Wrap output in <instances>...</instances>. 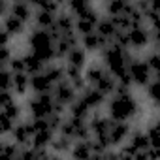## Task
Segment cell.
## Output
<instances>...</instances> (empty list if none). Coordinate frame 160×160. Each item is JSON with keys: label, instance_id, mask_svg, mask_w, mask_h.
<instances>
[{"label": "cell", "instance_id": "cell-44", "mask_svg": "<svg viewBox=\"0 0 160 160\" xmlns=\"http://www.w3.org/2000/svg\"><path fill=\"white\" fill-rule=\"evenodd\" d=\"M158 49H160V47H158Z\"/></svg>", "mask_w": 160, "mask_h": 160}, {"label": "cell", "instance_id": "cell-41", "mask_svg": "<svg viewBox=\"0 0 160 160\" xmlns=\"http://www.w3.org/2000/svg\"><path fill=\"white\" fill-rule=\"evenodd\" d=\"M151 10L160 13V0H151Z\"/></svg>", "mask_w": 160, "mask_h": 160}, {"label": "cell", "instance_id": "cell-12", "mask_svg": "<svg viewBox=\"0 0 160 160\" xmlns=\"http://www.w3.org/2000/svg\"><path fill=\"white\" fill-rule=\"evenodd\" d=\"M128 36H130V47H134V49H141V47L149 45V42H151V32L143 25L132 27L128 30Z\"/></svg>", "mask_w": 160, "mask_h": 160}, {"label": "cell", "instance_id": "cell-16", "mask_svg": "<svg viewBox=\"0 0 160 160\" xmlns=\"http://www.w3.org/2000/svg\"><path fill=\"white\" fill-rule=\"evenodd\" d=\"M70 156L73 158H92V139H75Z\"/></svg>", "mask_w": 160, "mask_h": 160}, {"label": "cell", "instance_id": "cell-26", "mask_svg": "<svg viewBox=\"0 0 160 160\" xmlns=\"http://www.w3.org/2000/svg\"><path fill=\"white\" fill-rule=\"evenodd\" d=\"M47 75H49V79L57 85V83H60V81H64L66 79V66H62V64H55V62H49L47 66H45V70H43Z\"/></svg>", "mask_w": 160, "mask_h": 160}, {"label": "cell", "instance_id": "cell-13", "mask_svg": "<svg viewBox=\"0 0 160 160\" xmlns=\"http://www.w3.org/2000/svg\"><path fill=\"white\" fill-rule=\"evenodd\" d=\"M111 40H106V38H102L96 30L94 32H89V34H83L81 36V45L87 49V51H91V53H94V51H102L108 43H109Z\"/></svg>", "mask_w": 160, "mask_h": 160}, {"label": "cell", "instance_id": "cell-23", "mask_svg": "<svg viewBox=\"0 0 160 160\" xmlns=\"http://www.w3.org/2000/svg\"><path fill=\"white\" fill-rule=\"evenodd\" d=\"M4 30H8L13 38L15 36H21L25 30H27V23H23L21 19H17L15 15H6L4 17Z\"/></svg>", "mask_w": 160, "mask_h": 160}, {"label": "cell", "instance_id": "cell-31", "mask_svg": "<svg viewBox=\"0 0 160 160\" xmlns=\"http://www.w3.org/2000/svg\"><path fill=\"white\" fill-rule=\"evenodd\" d=\"M96 25L98 23H94V21H91V19H85V17H77V21H75V30L79 32V34H89V32H94L96 30Z\"/></svg>", "mask_w": 160, "mask_h": 160}, {"label": "cell", "instance_id": "cell-21", "mask_svg": "<svg viewBox=\"0 0 160 160\" xmlns=\"http://www.w3.org/2000/svg\"><path fill=\"white\" fill-rule=\"evenodd\" d=\"M73 143H75V139H72V138H68L64 134H58V136H55V139H53V143H51L49 149L53 152H57V154H66V152L72 151Z\"/></svg>", "mask_w": 160, "mask_h": 160}, {"label": "cell", "instance_id": "cell-5", "mask_svg": "<svg viewBox=\"0 0 160 160\" xmlns=\"http://www.w3.org/2000/svg\"><path fill=\"white\" fill-rule=\"evenodd\" d=\"M77 94H79V92L73 89V85L68 81V79L57 83L55 89H53V98H55L58 104H64L66 108H70V106L77 100Z\"/></svg>", "mask_w": 160, "mask_h": 160}, {"label": "cell", "instance_id": "cell-28", "mask_svg": "<svg viewBox=\"0 0 160 160\" xmlns=\"http://www.w3.org/2000/svg\"><path fill=\"white\" fill-rule=\"evenodd\" d=\"M92 6V0H66V8L77 17Z\"/></svg>", "mask_w": 160, "mask_h": 160}, {"label": "cell", "instance_id": "cell-43", "mask_svg": "<svg viewBox=\"0 0 160 160\" xmlns=\"http://www.w3.org/2000/svg\"><path fill=\"white\" fill-rule=\"evenodd\" d=\"M13 2H28V0H13Z\"/></svg>", "mask_w": 160, "mask_h": 160}, {"label": "cell", "instance_id": "cell-36", "mask_svg": "<svg viewBox=\"0 0 160 160\" xmlns=\"http://www.w3.org/2000/svg\"><path fill=\"white\" fill-rule=\"evenodd\" d=\"M145 132H147V136H149V143H151V147H152V149H160V130L156 128V124L149 126Z\"/></svg>", "mask_w": 160, "mask_h": 160}, {"label": "cell", "instance_id": "cell-18", "mask_svg": "<svg viewBox=\"0 0 160 160\" xmlns=\"http://www.w3.org/2000/svg\"><path fill=\"white\" fill-rule=\"evenodd\" d=\"M57 132L51 130V128H43V130H38L34 132V138H32V145L38 147V149H49L53 139H55Z\"/></svg>", "mask_w": 160, "mask_h": 160}, {"label": "cell", "instance_id": "cell-10", "mask_svg": "<svg viewBox=\"0 0 160 160\" xmlns=\"http://www.w3.org/2000/svg\"><path fill=\"white\" fill-rule=\"evenodd\" d=\"M106 72H108V66L104 64V60H98V62H91L87 66V70H83V75L91 87H96V83L104 77Z\"/></svg>", "mask_w": 160, "mask_h": 160}, {"label": "cell", "instance_id": "cell-9", "mask_svg": "<svg viewBox=\"0 0 160 160\" xmlns=\"http://www.w3.org/2000/svg\"><path fill=\"white\" fill-rule=\"evenodd\" d=\"M30 89L34 94H42V92H53L55 89V83L49 79V75L45 72H40V73H34L30 75Z\"/></svg>", "mask_w": 160, "mask_h": 160}, {"label": "cell", "instance_id": "cell-4", "mask_svg": "<svg viewBox=\"0 0 160 160\" xmlns=\"http://www.w3.org/2000/svg\"><path fill=\"white\" fill-rule=\"evenodd\" d=\"M128 72H130V77H132V83L136 87H147L151 83V73L152 70L149 68V64L145 60H138L134 58L128 66Z\"/></svg>", "mask_w": 160, "mask_h": 160}, {"label": "cell", "instance_id": "cell-1", "mask_svg": "<svg viewBox=\"0 0 160 160\" xmlns=\"http://www.w3.org/2000/svg\"><path fill=\"white\" fill-rule=\"evenodd\" d=\"M108 115L113 121H132L139 119L143 115L139 100L130 94H113V98L108 100Z\"/></svg>", "mask_w": 160, "mask_h": 160}, {"label": "cell", "instance_id": "cell-3", "mask_svg": "<svg viewBox=\"0 0 160 160\" xmlns=\"http://www.w3.org/2000/svg\"><path fill=\"white\" fill-rule=\"evenodd\" d=\"M28 113L32 119H47L51 113H55V98L53 92H42V94H34L28 102H27Z\"/></svg>", "mask_w": 160, "mask_h": 160}, {"label": "cell", "instance_id": "cell-29", "mask_svg": "<svg viewBox=\"0 0 160 160\" xmlns=\"http://www.w3.org/2000/svg\"><path fill=\"white\" fill-rule=\"evenodd\" d=\"M21 147H23V145H19V143H15V141H2V143H0V154L10 156V158H19Z\"/></svg>", "mask_w": 160, "mask_h": 160}, {"label": "cell", "instance_id": "cell-32", "mask_svg": "<svg viewBox=\"0 0 160 160\" xmlns=\"http://www.w3.org/2000/svg\"><path fill=\"white\" fill-rule=\"evenodd\" d=\"M145 89H147V96H149V100L160 109V83H158V81H152V83H149Z\"/></svg>", "mask_w": 160, "mask_h": 160}, {"label": "cell", "instance_id": "cell-30", "mask_svg": "<svg viewBox=\"0 0 160 160\" xmlns=\"http://www.w3.org/2000/svg\"><path fill=\"white\" fill-rule=\"evenodd\" d=\"M130 4V0H108V13L109 17L113 15H121V13H126V8Z\"/></svg>", "mask_w": 160, "mask_h": 160}, {"label": "cell", "instance_id": "cell-6", "mask_svg": "<svg viewBox=\"0 0 160 160\" xmlns=\"http://www.w3.org/2000/svg\"><path fill=\"white\" fill-rule=\"evenodd\" d=\"M132 126L128 121H113L111 128H109V139H111V147H121L128 138H130Z\"/></svg>", "mask_w": 160, "mask_h": 160}, {"label": "cell", "instance_id": "cell-20", "mask_svg": "<svg viewBox=\"0 0 160 160\" xmlns=\"http://www.w3.org/2000/svg\"><path fill=\"white\" fill-rule=\"evenodd\" d=\"M128 143L136 149V152H138V151H147V149H151V143H149V136H147V132H143V130H139V128H136V130L130 132Z\"/></svg>", "mask_w": 160, "mask_h": 160}, {"label": "cell", "instance_id": "cell-27", "mask_svg": "<svg viewBox=\"0 0 160 160\" xmlns=\"http://www.w3.org/2000/svg\"><path fill=\"white\" fill-rule=\"evenodd\" d=\"M96 89H100V91H102V92H106L108 96H109V94H113V92H115V89H117V77L108 70V72L104 73V77L96 83Z\"/></svg>", "mask_w": 160, "mask_h": 160}, {"label": "cell", "instance_id": "cell-15", "mask_svg": "<svg viewBox=\"0 0 160 160\" xmlns=\"http://www.w3.org/2000/svg\"><path fill=\"white\" fill-rule=\"evenodd\" d=\"M34 13H36L34 6L30 2H13L12 4V15H15L23 23H30V19H34Z\"/></svg>", "mask_w": 160, "mask_h": 160}, {"label": "cell", "instance_id": "cell-19", "mask_svg": "<svg viewBox=\"0 0 160 160\" xmlns=\"http://www.w3.org/2000/svg\"><path fill=\"white\" fill-rule=\"evenodd\" d=\"M89 51L81 45H75V47H72L70 49V53L66 55V64H72V66H77V68H83L85 64H87V55Z\"/></svg>", "mask_w": 160, "mask_h": 160}, {"label": "cell", "instance_id": "cell-38", "mask_svg": "<svg viewBox=\"0 0 160 160\" xmlns=\"http://www.w3.org/2000/svg\"><path fill=\"white\" fill-rule=\"evenodd\" d=\"M13 53H15V49H13L12 45H2V49H0V60H2V66H6V64L15 57Z\"/></svg>", "mask_w": 160, "mask_h": 160}, {"label": "cell", "instance_id": "cell-7", "mask_svg": "<svg viewBox=\"0 0 160 160\" xmlns=\"http://www.w3.org/2000/svg\"><path fill=\"white\" fill-rule=\"evenodd\" d=\"M12 139L19 145H32V138H34V126H32V121L30 122H17L15 128L12 130Z\"/></svg>", "mask_w": 160, "mask_h": 160}, {"label": "cell", "instance_id": "cell-40", "mask_svg": "<svg viewBox=\"0 0 160 160\" xmlns=\"http://www.w3.org/2000/svg\"><path fill=\"white\" fill-rule=\"evenodd\" d=\"M151 42L156 45V47H160V28L158 30H152L151 32Z\"/></svg>", "mask_w": 160, "mask_h": 160}, {"label": "cell", "instance_id": "cell-25", "mask_svg": "<svg viewBox=\"0 0 160 160\" xmlns=\"http://www.w3.org/2000/svg\"><path fill=\"white\" fill-rule=\"evenodd\" d=\"M117 30H119V28L115 27V23L111 21V17H102V19L98 21V25H96V32H98L102 38H106V40H111Z\"/></svg>", "mask_w": 160, "mask_h": 160}, {"label": "cell", "instance_id": "cell-11", "mask_svg": "<svg viewBox=\"0 0 160 160\" xmlns=\"http://www.w3.org/2000/svg\"><path fill=\"white\" fill-rule=\"evenodd\" d=\"M75 21H77V17H75V15H73L68 8H62V10L57 13L55 27L60 30V34H66V32L75 30Z\"/></svg>", "mask_w": 160, "mask_h": 160}, {"label": "cell", "instance_id": "cell-2", "mask_svg": "<svg viewBox=\"0 0 160 160\" xmlns=\"http://www.w3.org/2000/svg\"><path fill=\"white\" fill-rule=\"evenodd\" d=\"M28 47L47 64L57 60V49H55V38L47 28H36L28 36Z\"/></svg>", "mask_w": 160, "mask_h": 160}, {"label": "cell", "instance_id": "cell-34", "mask_svg": "<svg viewBox=\"0 0 160 160\" xmlns=\"http://www.w3.org/2000/svg\"><path fill=\"white\" fill-rule=\"evenodd\" d=\"M15 121L13 119H10L6 113H2V115H0V134H2V136H10L12 134V130L15 128Z\"/></svg>", "mask_w": 160, "mask_h": 160}, {"label": "cell", "instance_id": "cell-35", "mask_svg": "<svg viewBox=\"0 0 160 160\" xmlns=\"http://www.w3.org/2000/svg\"><path fill=\"white\" fill-rule=\"evenodd\" d=\"M13 73H19V72H27V64H25V57L23 55H15L8 64H6Z\"/></svg>", "mask_w": 160, "mask_h": 160}, {"label": "cell", "instance_id": "cell-42", "mask_svg": "<svg viewBox=\"0 0 160 160\" xmlns=\"http://www.w3.org/2000/svg\"><path fill=\"white\" fill-rule=\"evenodd\" d=\"M154 81H158V83H160V72H156V79H154Z\"/></svg>", "mask_w": 160, "mask_h": 160}, {"label": "cell", "instance_id": "cell-39", "mask_svg": "<svg viewBox=\"0 0 160 160\" xmlns=\"http://www.w3.org/2000/svg\"><path fill=\"white\" fill-rule=\"evenodd\" d=\"M13 102H17V94L13 91H2V94H0V106L6 108V106H10Z\"/></svg>", "mask_w": 160, "mask_h": 160}, {"label": "cell", "instance_id": "cell-33", "mask_svg": "<svg viewBox=\"0 0 160 160\" xmlns=\"http://www.w3.org/2000/svg\"><path fill=\"white\" fill-rule=\"evenodd\" d=\"M2 113H6L10 119H13L15 122H19V121H21V117H23V108H21L17 102H13V104H10V106L2 108Z\"/></svg>", "mask_w": 160, "mask_h": 160}, {"label": "cell", "instance_id": "cell-24", "mask_svg": "<svg viewBox=\"0 0 160 160\" xmlns=\"http://www.w3.org/2000/svg\"><path fill=\"white\" fill-rule=\"evenodd\" d=\"M57 21V13L47 12V10H36L34 13V23L38 28H51Z\"/></svg>", "mask_w": 160, "mask_h": 160}, {"label": "cell", "instance_id": "cell-17", "mask_svg": "<svg viewBox=\"0 0 160 160\" xmlns=\"http://www.w3.org/2000/svg\"><path fill=\"white\" fill-rule=\"evenodd\" d=\"M25 64H27V72L30 73V75H34V73H40V72H43L45 70V66H47V62L45 60H42L32 49L30 51H27L25 55Z\"/></svg>", "mask_w": 160, "mask_h": 160}, {"label": "cell", "instance_id": "cell-8", "mask_svg": "<svg viewBox=\"0 0 160 160\" xmlns=\"http://www.w3.org/2000/svg\"><path fill=\"white\" fill-rule=\"evenodd\" d=\"M79 96H81L92 109H100L106 102H108V94L106 92H102L100 89H96V87H87L83 92H79Z\"/></svg>", "mask_w": 160, "mask_h": 160}, {"label": "cell", "instance_id": "cell-22", "mask_svg": "<svg viewBox=\"0 0 160 160\" xmlns=\"http://www.w3.org/2000/svg\"><path fill=\"white\" fill-rule=\"evenodd\" d=\"M28 89H30V73L28 72L13 73V92L17 96H23V94H27Z\"/></svg>", "mask_w": 160, "mask_h": 160}, {"label": "cell", "instance_id": "cell-37", "mask_svg": "<svg viewBox=\"0 0 160 160\" xmlns=\"http://www.w3.org/2000/svg\"><path fill=\"white\" fill-rule=\"evenodd\" d=\"M145 62L149 64V68L152 70V73L160 72V49H158V51L149 53V55H147V58H145Z\"/></svg>", "mask_w": 160, "mask_h": 160}, {"label": "cell", "instance_id": "cell-14", "mask_svg": "<svg viewBox=\"0 0 160 160\" xmlns=\"http://www.w3.org/2000/svg\"><path fill=\"white\" fill-rule=\"evenodd\" d=\"M68 115H72V117H77V119H85V121H89L91 119V115H92V108L81 98V96H77V100L68 108Z\"/></svg>", "mask_w": 160, "mask_h": 160}]
</instances>
